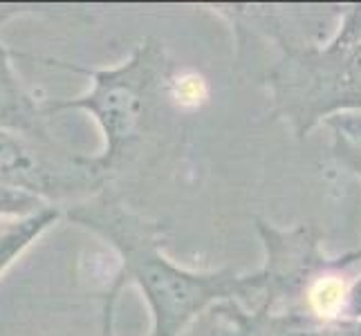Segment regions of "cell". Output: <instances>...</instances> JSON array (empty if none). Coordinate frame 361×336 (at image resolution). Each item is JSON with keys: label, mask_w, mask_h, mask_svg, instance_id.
<instances>
[{"label": "cell", "mask_w": 361, "mask_h": 336, "mask_svg": "<svg viewBox=\"0 0 361 336\" xmlns=\"http://www.w3.org/2000/svg\"><path fill=\"white\" fill-rule=\"evenodd\" d=\"M350 77L361 83V47L355 52V56L350 58Z\"/></svg>", "instance_id": "9"}, {"label": "cell", "mask_w": 361, "mask_h": 336, "mask_svg": "<svg viewBox=\"0 0 361 336\" xmlns=\"http://www.w3.org/2000/svg\"><path fill=\"white\" fill-rule=\"evenodd\" d=\"M307 301L319 316L332 318L345 307L348 287L339 276H323L312 282V287L307 292Z\"/></svg>", "instance_id": "6"}, {"label": "cell", "mask_w": 361, "mask_h": 336, "mask_svg": "<svg viewBox=\"0 0 361 336\" xmlns=\"http://www.w3.org/2000/svg\"><path fill=\"white\" fill-rule=\"evenodd\" d=\"M90 77V90L70 99H43L41 108L45 117L56 112L81 110L99 123L104 135V148L97 157H90L92 168L108 178L123 153L142 135L144 119L161 85L169 83V61L164 47L146 39L123 63L106 70H88L70 63H56Z\"/></svg>", "instance_id": "2"}, {"label": "cell", "mask_w": 361, "mask_h": 336, "mask_svg": "<svg viewBox=\"0 0 361 336\" xmlns=\"http://www.w3.org/2000/svg\"><path fill=\"white\" fill-rule=\"evenodd\" d=\"M68 220L97 233L119 254V271L106 296L104 332L113 336V309L119 292L135 285L151 309L148 336H182L207 309L260 285V278H240L233 271H191L164 254L157 224L137 216L117 197L94 193L68 211Z\"/></svg>", "instance_id": "1"}, {"label": "cell", "mask_w": 361, "mask_h": 336, "mask_svg": "<svg viewBox=\"0 0 361 336\" xmlns=\"http://www.w3.org/2000/svg\"><path fill=\"white\" fill-rule=\"evenodd\" d=\"M43 206H49L36 197L20 193L16 189H9V186L0 184V220H9V218H23L41 211Z\"/></svg>", "instance_id": "7"}, {"label": "cell", "mask_w": 361, "mask_h": 336, "mask_svg": "<svg viewBox=\"0 0 361 336\" xmlns=\"http://www.w3.org/2000/svg\"><path fill=\"white\" fill-rule=\"evenodd\" d=\"M332 126L341 130L348 139H353L361 148V110H350V112H339L332 119Z\"/></svg>", "instance_id": "8"}, {"label": "cell", "mask_w": 361, "mask_h": 336, "mask_svg": "<svg viewBox=\"0 0 361 336\" xmlns=\"http://www.w3.org/2000/svg\"><path fill=\"white\" fill-rule=\"evenodd\" d=\"M106 178L92 168L90 157L66 151L59 142L45 144L0 130V184L27 193L45 204L79 195H94Z\"/></svg>", "instance_id": "3"}, {"label": "cell", "mask_w": 361, "mask_h": 336, "mask_svg": "<svg viewBox=\"0 0 361 336\" xmlns=\"http://www.w3.org/2000/svg\"><path fill=\"white\" fill-rule=\"evenodd\" d=\"M41 101L25 90L11 66L9 52L0 45V130L18 132L36 142L54 144L56 139L47 130Z\"/></svg>", "instance_id": "4"}, {"label": "cell", "mask_w": 361, "mask_h": 336, "mask_svg": "<svg viewBox=\"0 0 361 336\" xmlns=\"http://www.w3.org/2000/svg\"><path fill=\"white\" fill-rule=\"evenodd\" d=\"M59 218L61 211L49 204L36 213L0 222V276L23 256L25 249H30L49 227H54Z\"/></svg>", "instance_id": "5"}]
</instances>
